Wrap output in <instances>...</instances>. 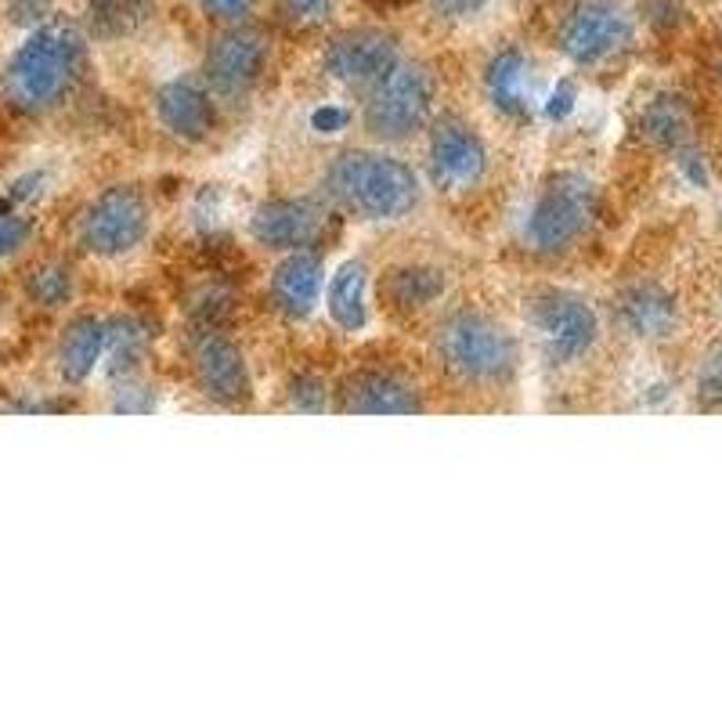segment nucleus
<instances>
[{"instance_id": "obj_9", "label": "nucleus", "mask_w": 722, "mask_h": 722, "mask_svg": "<svg viewBox=\"0 0 722 722\" xmlns=\"http://www.w3.org/2000/svg\"><path fill=\"white\" fill-rule=\"evenodd\" d=\"M394 36L380 30H351L337 36L326 51V70L347 87H376L386 73L397 70Z\"/></svg>"}, {"instance_id": "obj_10", "label": "nucleus", "mask_w": 722, "mask_h": 722, "mask_svg": "<svg viewBox=\"0 0 722 722\" xmlns=\"http://www.w3.org/2000/svg\"><path fill=\"white\" fill-rule=\"evenodd\" d=\"M488 149L459 119H440L431 134V178L440 192H459L485 173Z\"/></svg>"}, {"instance_id": "obj_8", "label": "nucleus", "mask_w": 722, "mask_h": 722, "mask_svg": "<svg viewBox=\"0 0 722 722\" xmlns=\"http://www.w3.org/2000/svg\"><path fill=\"white\" fill-rule=\"evenodd\" d=\"M531 318L556 361L582 358L599 337L596 311L578 297H567V293H545L542 300H534Z\"/></svg>"}, {"instance_id": "obj_4", "label": "nucleus", "mask_w": 722, "mask_h": 722, "mask_svg": "<svg viewBox=\"0 0 722 722\" xmlns=\"http://www.w3.org/2000/svg\"><path fill=\"white\" fill-rule=\"evenodd\" d=\"M434 84L423 70L397 65L386 73L365 102V127L380 141H408L423 130L431 116Z\"/></svg>"}, {"instance_id": "obj_3", "label": "nucleus", "mask_w": 722, "mask_h": 722, "mask_svg": "<svg viewBox=\"0 0 722 722\" xmlns=\"http://www.w3.org/2000/svg\"><path fill=\"white\" fill-rule=\"evenodd\" d=\"M440 361L466 383H502L517 369V340L495 318L477 311L448 315L437 329Z\"/></svg>"}, {"instance_id": "obj_23", "label": "nucleus", "mask_w": 722, "mask_h": 722, "mask_svg": "<svg viewBox=\"0 0 722 722\" xmlns=\"http://www.w3.org/2000/svg\"><path fill=\"white\" fill-rule=\"evenodd\" d=\"M644 134L661 149H679L690 141V113L679 98H658L644 113Z\"/></svg>"}, {"instance_id": "obj_18", "label": "nucleus", "mask_w": 722, "mask_h": 722, "mask_svg": "<svg viewBox=\"0 0 722 722\" xmlns=\"http://www.w3.org/2000/svg\"><path fill=\"white\" fill-rule=\"evenodd\" d=\"M622 322L644 340H665L676 329V304L661 286H633L618 304Z\"/></svg>"}, {"instance_id": "obj_2", "label": "nucleus", "mask_w": 722, "mask_h": 722, "mask_svg": "<svg viewBox=\"0 0 722 722\" xmlns=\"http://www.w3.org/2000/svg\"><path fill=\"white\" fill-rule=\"evenodd\" d=\"M84 65V44L70 25H44L36 30L8 62L4 91L25 113H44L59 105L76 84Z\"/></svg>"}, {"instance_id": "obj_25", "label": "nucleus", "mask_w": 722, "mask_h": 722, "mask_svg": "<svg viewBox=\"0 0 722 722\" xmlns=\"http://www.w3.org/2000/svg\"><path fill=\"white\" fill-rule=\"evenodd\" d=\"M25 289H30V297L40 307H62L73 297V278L65 267L47 264V267H36V272L30 275V283H25Z\"/></svg>"}, {"instance_id": "obj_21", "label": "nucleus", "mask_w": 722, "mask_h": 722, "mask_svg": "<svg viewBox=\"0 0 722 722\" xmlns=\"http://www.w3.org/2000/svg\"><path fill=\"white\" fill-rule=\"evenodd\" d=\"M145 347H149V337L134 318H113L105 326V372L109 376H130L141 365Z\"/></svg>"}, {"instance_id": "obj_5", "label": "nucleus", "mask_w": 722, "mask_h": 722, "mask_svg": "<svg viewBox=\"0 0 722 722\" xmlns=\"http://www.w3.org/2000/svg\"><path fill=\"white\" fill-rule=\"evenodd\" d=\"M593 213H596V195L590 189V181L574 178V173L556 178L550 189L539 195V203H534L531 217H528V229H524L528 246L539 253H560V249L574 246L585 232H590Z\"/></svg>"}, {"instance_id": "obj_26", "label": "nucleus", "mask_w": 722, "mask_h": 722, "mask_svg": "<svg viewBox=\"0 0 722 722\" xmlns=\"http://www.w3.org/2000/svg\"><path fill=\"white\" fill-rule=\"evenodd\" d=\"M698 394H701L704 405H715V401H722V347H715V351L701 361Z\"/></svg>"}, {"instance_id": "obj_22", "label": "nucleus", "mask_w": 722, "mask_h": 722, "mask_svg": "<svg viewBox=\"0 0 722 722\" xmlns=\"http://www.w3.org/2000/svg\"><path fill=\"white\" fill-rule=\"evenodd\" d=\"M440 289H445V283L431 267H405V272H394L383 286L386 300L401 307V311H416V307L437 300Z\"/></svg>"}, {"instance_id": "obj_29", "label": "nucleus", "mask_w": 722, "mask_h": 722, "mask_svg": "<svg viewBox=\"0 0 722 722\" xmlns=\"http://www.w3.org/2000/svg\"><path fill=\"white\" fill-rule=\"evenodd\" d=\"M206 11V19L213 22H238L243 15H249V8L257 4V0H199Z\"/></svg>"}, {"instance_id": "obj_19", "label": "nucleus", "mask_w": 722, "mask_h": 722, "mask_svg": "<svg viewBox=\"0 0 722 722\" xmlns=\"http://www.w3.org/2000/svg\"><path fill=\"white\" fill-rule=\"evenodd\" d=\"M365 286H369V267L361 261H347L337 267V275H332L329 283V315L332 322L347 332H358L365 329L369 322V300H365Z\"/></svg>"}, {"instance_id": "obj_30", "label": "nucleus", "mask_w": 722, "mask_h": 722, "mask_svg": "<svg viewBox=\"0 0 722 722\" xmlns=\"http://www.w3.org/2000/svg\"><path fill=\"white\" fill-rule=\"evenodd\" d=\"M25 238H30V224L22 217H0V257H8V253H15L19 246H25Z\"/></svg>"}, {"instance_id": "obj_31", "label": "nucleus", "mask_w": 722, "mask_h": 722, "mask_svg": "<svg viewBox=\"0 0 722 722\" xmlns=\"http://www.w3.org/2000/svg\"><path fill=\"white\" fill-rule=\"evenodd\" d=\"M434 4H437V11H445V15L463 19V15H474V11H480L488 0H434Z\"/></svg>"}, {"instance_id": "obj_16", "label": "nucleus", "mask_w": 722, "mask_h": 722, "mask_svg": "<svg viewBox=\"0 0 722 722\" xmlns=\"http://www.w3.org/2000/svg\"><path fill=\"white\" fill-rule=\"evenodd\" d=\"M272 289L286 315L307 318L318 307V297H322V261L315 253H293L275 267Z\"/></svg>"}, {"instance_id": "obj_12", "label": "nucleus", "mask_w": 722, "mask_h": 722, "mask_svg": "<svg viewBox=\"0 0 722 722\" xmlns=\"http://www.w3.org/2000/svg\"><path fill=\"white\" fill-rule=\"evenodd\" d=\"M326 229V213L311 199H275L264 203L249 221V232L267 249L311 246Z\"/></svg>"}, {"instance_id": "obj_34", "label": "nucleus", "mask_w": 722, "mask_h": 722, "mask_svg": "<svg viewBox=\"0 0 722 722\" xmlns=\"http://www.w3.org/2000/svg\"><path fill=\"white\" fill-rule=\"evenodd\" d=\"M372 4H383V8H401V4H412V0H372Z\"/></svg>"}, {"instance_id": "obj_17", "label": "nucleus", "mask_w": 722, "mask_h": 722, "mask_svg": "<svg viewBox=\"0 0 722 722\" xmlns=\"http://www.w3.org/2000/svg\"><path fill=\"white\" fill-rule=\"evenodd\" d=\"M539 79H534L531 62L520 51H502L488 65V95L506 116H528L539 102Z\"/></svg>"}, {"instance_id": "obj_7", "label": "nucleus", "mask_w": 722, "mask_h": 722, "mask_svg": "<svg viewBox=\"0 0 722 722\" xmlns=\"http://www.w3.org/2000/svg\"><path fill=\"white\" fill-rule=\"evenodd\" d=\"M149 232V206L134 189L98 195L79 221V243L98 257H124Z\"/></svg>"}, {"instance_id": "obj_28", "label": "nucleus", "mask_w": 722, "mask_h": 722, "mask_svg": "<svg viewBox=\"0 0 722 722\" xmlns=\"http://www.w3.org/2000/svg\"><path fill=\"white\" fill-rule=\"evenodd\" d=\"M286 15L300 25H322L332 11V0H283Z\"/></svg>"}, {"instance_id": "obj_15", "label": "nucleus", "mask_w": 722, "mask_h": 722, "mask_svg": "<svg viewBox=\"0 0 722 722\" xmlns=\"http://www.w3.org/2000/svg\"><path fill=\"white\" fill-rule=\"evenodd\" d=\"M156 116L181 141H203L217 119L210 95L195 79H170L156 95Z\"/></svg>"}, {"instance_id": "obj_35", "label": "nucleus", "mask_w": 722, "mask_h": 722, "mask_svg": "<svg viewBox=\"0 0 722 722\" xmlns=\"http://www.w3.org/2000/svg\"><path fill=\"white\" fill-rule=\"evenodd\" d=\"M4 213H8V199H0V217H4Z\"/></svg>"}, {"instance_id": "obj_1", "label": "nucleus", "mask_w": 722, "mask_h": 722, "mask_svg": "<svg viewBox=\"0 0 722 722\" xmlns=\"http://www.w3.org/2000/svg\"><path fill=\"white\" fill-rule=\"evenodd\" d=\"M326 189L354 217L391 221L420 203V178L401 159L383 152H343L326 170Z\"/></svg>"}, {"instance_id": "obj_11", "label": "nucleus", "mask_w": 722, "mask_h": 722, "mask_svg": "<svg viewBox=\"0 0 722 722\" xmlns=\"http://www.w3.org/2000/svg\"><path fill=\"white\" fill-rule=\"evenodd\" d=\"M267 62V44L261 33L235 30L213 40L206 55V79L217 95H243L261 79Z\"/></svg>"}, {"instance_id": "obj_33", "label": "nucleus", "mask_w": 722, "mask_h": 722, "mask_svg": "<svg viewBox=\"0 0 722 722\" xmlns=\"http://www.w3.org/2000/svg\"><path fill=\"white\" fill-rule=\"evenodd\" d=\"M343 124V113H337V109H322L315 116V127L318 130H332V127H340Z\"/></svg>"}, {"instance_id": "obj_13", "label": "nucleus", "mask_w": 722, "mask_h": 722, "mask_svg": "<svg viewBox=\"0 0 722 722\" xmlns=\"http://www.w3.org/2000/svg\"><path fill=\"white\" fill-rule=\"evenodd\" d=\"M195 376L203 394L221 401V405H238V401L249 397V372L243 351L224 337H210L195 347Z\"/></svg>"}, {"instance_id": "obj_24", "label": "nucleus", "mask_w": 722, "mask_h": 722, "mask_svg": "<svg viewBox=\"0 0 722 722\" xmlns=\"http://www.w3.org/2000/svg\"><path fill=\"white\" fill-rule=\"evenodd\" d=\"M152 0H91V19L102 33H127L149 19Z\"/></svg>"}, {"instance_id": "obj_14", "label": "nucleus", "mask_w": 722, "mask_h": 722, "mask_svg": "<svg viewBox=\"0 0 722 722\" xmlns=\"http://www.w3.org/2000/svg\"><path fill=\"white\" fill-rule=\"evenodd\" d=\"M343 408L354 416H412L423 408V401L412 383L391 372H358L343 386Z\"/></svg>"}, {"instance_id": "obj_20", "label": "nucleus", "mask_w": 722, "mask_h": 722, "mask_svg": "<svg viewBox=\"0 0 722 722\" xmlns=\"http://www.w3.org/2000/svg\"><path fill=\"white\" fill-rule=\"evenodd\" d=\"M102 351H105V322H98V318H91V315L76 318V322H70V329L62 332V343H59L62 376L70 383H84L102 361Z\"/></svg>"}, {"instance_id": "obj_27", "label": "nucleus", "mask_w": 722, "mask_h": 722, "mask_svg": "<svg viewBox=\"0 0 722 722\" xmlns=\"http://www.w3.org/2000/svg\"><path fill=\"white\" fill-rule=\"evenodd\" d=\"M293 408H297V412H326V408H329L326 383L315 380V376L293 383Z\"/></svg>"}, {"instance_id": "obj_6", "label": "nucleus", "mask_w": 722, "mask_h": 722, "mask_svg": "<svg viewBox=\"0 0 722 722\" xmlns=\"http://www.w3.org/2000/svg\"><path fill=\"white\" fill-rule=\"evenodd\" d=\"M560 51L578 62V65H596L633 40V19L622 4L614 0H582L560 25Z\"/></svg>"}, {"instance_id": "obj_32", "label": "nucleus", "mask_w": 722, "mask_h": 722, "mask_svg": "<svg viewBox=\"0 0 722 722\" xmlns=\"http://www.w3.org/2000/svg\"><path fill=\"white\" fill-rule=\"evenodd\" d=\"M571 102H574V87L560 84V87H556V95H553V105H545V113H550L553 119H560L564 113H571Z\"/></svg>"}]
</instances>
